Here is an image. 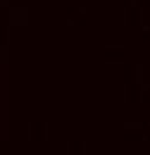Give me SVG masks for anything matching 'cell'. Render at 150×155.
Returning a JSON list of instances; mask_svg holds the SVG:
<instances>
[{
    "instance_id": "cell-1",
    "label": "cell",
    "mask_w": 150,
    "mask_h": 155,
    "mask_svg": "<svg viewBox=\"0 0 150 155\" xmlns=\"http://www.w3.org/2000/svg\"><path fill=\"white\" fill-rule=\"evenodd\" d=\"M12 24H19V26H24L26 21H29V10H24V7H19V10H12Z\"/></svg>"
},
{
    "instance_id": "cell-2",
    "label": "cell",
    "mask_w": 150,
    "mask_h": 155,
    "mask_svg": "<svg viewBox=\"0 0 150 155\" xmlns=\"http://www.w3.org/2000/svg\"><path fill=\"white\" fill-rule=\"evenodd\" d=\"M0 62H7V48H0Z\"/></svg>"
},
{
    "instance_id": "cell-3",
    "label": "cell",
    "mask_w": 150,
    "mask_h": 155,
    "mask_svg": "<svg viewBox=\"0 0 150 155\" xmlns=\"http://www.w3.org/2000/svg\"><path fill=\"white\" fill-rule=\"evenodd\" d=\"M7 2H10V0H0V5H7Z\"/></svg>"
}]
</instances>
